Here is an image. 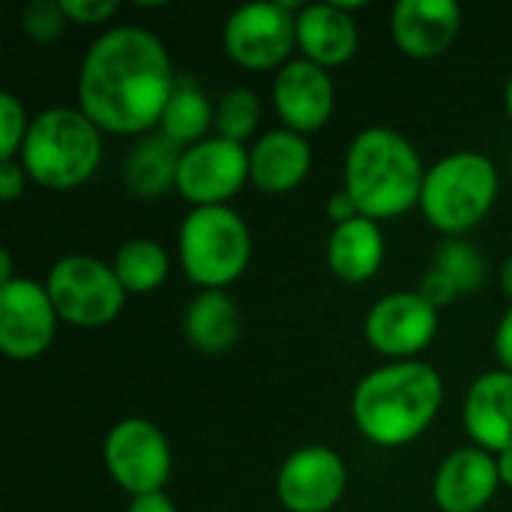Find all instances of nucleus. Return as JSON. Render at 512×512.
<instances>
[{
  "label": "nucleus",
  "instance_id": "obj_26",
  "mask_svg": "<svg viewBox=\"0 0 512 512\" xmlns=\"http://www.w3.org/2000/svg\"><path fill=\"white\" fill-rule=\"evenodd\" d=\"M435 270H441L459 294H474L483 288V279H486V264L480 258V252L465 243V240H447L441 249H438V258H435Z\"/></svg>",
  "mask_w": 512,
  "mask_h": 512
},
{
  "label": "nucleus",
  "instance_id": "obj_15",
  "mask_svg": "<svg viewBox=\"0 0 512 512\" xmlns=\"http://www.w3.org/2000/svg\"><path fill=\"white\" fill-rule=\"evenodd\" d=\"M501 486L498 459L480 447L456 450L435 477V504L444 512H480Z\"/></svg>",
  "mask_w": 512,
  "mask_h": 512
},
{
  "label": "nucleus",
  "instance_id": "obj_32",
  "mask_svg": "<svg viewBox=\"0 0 512 512\" xmlns=\"http://www.w3.org/2000/svg\"><path fill=\"white\" fill-rule=\"evenodd\" d=\"M327 216L333 219V225H345V222L357 219V216H360V210H357L354 198L342 189V192H336V195L327 201Z\"/></svg>",
  "mask_w": 512,
  "mask_h": 512
},
{
  "label": "nucleus",
  "instance_id": "obj_27",
  "mask_svg": "<svg viewBox=\"0 0 512 512\" xmlns=\"http://www.w3.org/2000/svg\"><path fill=\"white\" fill-rule=\"evenodd\" d=\"M66 21H69V18H66L60 0H57V3H54V0H33V3H27L24 12H21V27H24V33H27L30 39H36V42H54V39L63 33Z\"/></svg>",
  "mask_w": 512,
  "mask_h": 512
},
{
  "label": "nucleus",
  "instance_id": "obj_28",
  "mask_svg": "<svg viewBox=\"0 0 512 512\" xmlns=\"http://www.w3.org/2000/svg\"><path fill=\"white\" fill-rule=\"evenodd\" d=\"M0 126H3V132H0V162H9V159H15V153H21L27 129H30L27 111L12 93H0Z\"/></svg>",
  "mask_w": 512,
  "mask_h": 512
},
{
  "label": "nucleus",
  "instance_id": "obj_9",
  "mask_svg": "<svg viewBox=\"0 0 512 512\" xmlns=\"http://www.w3.org/2000/svg\"><path fill=\"white\" fill-rule=\"evenodd\" d=\"M105 465L120 489L132 498L162 492L171 477V447L147 420H123L105 438Z\"/></svg>",
  "mask_w": 512,
  "mask_h": 512
},
{
  "label": "nucleus",
  "instance_id": "obj_25",
  "mask_svg": "<svg viewBox=\"0 0 512 512\" xmlns=\"http://www.w3.org/2000/svg\"><path fill=\"white\" fill-rule=\"evenodd\" d=\"M258 114H261L258 96L249 87H234L216 105V117H213L216 135L225 138V141H237L240 144L243 138H249L255 132Z\"/></svg>",
  "mask_w": 512,
  "mask_h": 512
},
{
  "label": "nucleus",
  "instance_id": "obj_1",
  "mask_svg": "<svg viewBox=\"0 0 512 512\" xmlns=\"http://www.w3.org/2000/svg\"><path fill=\"white\" fill-rule=\"evenodd\" d=\"M177 87L168 48L141 27L105 30L78 75L81 111L105 132L138 135L162 123Z\"/></svg>",
  "mask_w": 512,
  "mask_h": 512
},
{
  "label": "nucleus",
  "instance_id": "obj_34",
  "mask_svg": "<svg viewBox=\"0 0 512 512\" xmlns=\"http://www.w3.org/2000/svg\"><path fill=\"white\" fill-rule=\"evenodd\" d=\"M129 512H177L171 498L165 492H150V495H138L132 498L129 504Z\"/></svg>",
  "mask_w": 512,
  "mask_h": 512
},
{
  "label": "nucleus",
  "instance_id": "obj_12",
  "mask_svg": "<svg viewBox=\"0 0 512 512\" xmlns=\"http://www.w3.org/2000/svg\"><path fill=\"white\" fill-rule=\"evenodd\" d=\"M348 471L336 450L312 444L288 456L276 492L288 512H330L345 495Z\"/></svg>",
  "mask_w": 512,
  "mask_h": 512
},
{
  "label": "nucleus",
  "instance_id": "obj_19",
  "mask_svg": "<svg viewBox=\"0 0 512 512\" xmlns=\"http://www.w3.org/2000/svg\"><path fill=\"white\" fill-rule=\"evenodd\" d=\"M309 168H312V147L294 129L267 132L249 153L252 183L270 195H285L297 189L306 180Z\"/></svg>",
  "mask_w": 512,
  "mask_h": 512
},
{
  "label": "nucleus",
  "instance_id": "obj_7",
  "mask_svg": "<svg viewBox=\"0 0 512 512\" xmlns=\"http://www.w3.org/2000/svg\"><path fill=\"white\" fill-rule=\"evenodd\" d=\"M45 288L57 315L78 327H102L114 321L126 303V288L114 267L90 255L60 258L51 267Z\"/></svg>",
  "mask_w": 512,
  "mask_h": 512
},
{
  "label": "nucleus",
  "instance_id": "obj_5",
  "mask_svg": "<svg viewBox=\"0 0 512 512\" xmlns=\"http://www.w3.org/2000/svg\"><path fill=\"white\" fill-rule=\"evenodd\" d=\"M498 195V171L492 159L462 150L450 153L426 171L420 210L444 234H465L477 228Z\"/></svg>",
  "mask_w": 512,
  "mask_h": 512
},
{
  "label": "nucleus",
  "instance_id": "obj_18",
  "mask_svg": "<svg viewBox=\"0 0 512 512\" xmlns=\"http://www.w3.org/2000/svg\"><path fill=\"white\" fill-rule=\"evenodd\" d=\"M297 45L318 66H342L360 48V30L339 3H312L297 12Z\"/></svg>",
  "mask_w": 512,
  "mask_h": 512
},
{
  "label": "nucleus",
  "instance_id": "obj_36",
  "mask_svg": "<svg viewBox=\"0 0 512 512\" xmlns=\"http://www.w3.org/2000/svg\"><path fill=\"white\" fill-rule=\"evenodd\" d=\"M15 276H12V261H9V252L3 249L0 252V285H6V282H12Z\"/></svg>",
  "mask_w": 512,
  "mask_h": 512
},
{
  "label": "nucleus",
  "instance_id": "obj_2",
  "mask_svg": "<svg viewBox=\"0 0 512 512\" xmlns=\"http://www.w3.org/2000/svg\"><path fill=\"white\" fill-rule=\"evenodd\" d=\"M444 402L441 375L414 360L369 372L354 390V423L378 447H405L426 432Z\"/></svg>",
  "mask_w": 512,
  "mask_h": 512
},
{
  "label": "nucleus",
  "instance_id": "obj_10",
  "mask_svg": "<svg viewBox=\"0 0 512 512\" xmlns=\"http://www.w3.org/2000/svg\"><path fill=\"white\" fill-rule=\"evenodd\" d=\"M252 180L249 153L237 141L204 138L183 150L177 171V192L198 207H225L243 183Z\"/></svg>",
  "mask_w": 512,
  "mask_h": 512
},
{
  "label": "nucleus",
  "instance_id": "obj_8",
  "mask_svg": "<svg viewBox=\"0 0 512 512\" xmlns=\"http://www.w3.org/2000/svg\"><path fill=\"white\" fill-rule=\"evenodd\" d=\"M297 3H249L228 15L222 42L243 69H282L297 45Z\"/></svg>",
  "mask_w": 512,
  "mask_h": 512
},
{
  "label": "nucleus",
  "instance_id": "obj_17",
  "mask_svg": "<svg viewBox=\"0 0 512 512\" xmlns=\"http://www.w3.org/2000/svg\"><path fill=\"white\" fill-rule=\"evenodd\" d=\"M465 429L486 453L512 450V372L480 375L465 399Z\"/></svg>",
  "mask_w": 512,
  "mask_h": 512
},
{
  "label": "nucleus",
  "instance_id": "obj_33",
  "mask_svg": "<svg viewBox=\"0 0 512 512\" xmlns=\"http://www.w3.org/2000/svg\"><path fill=\"white\" fill-rule=\"evenodd\" d=\"M495 354L504 366V372H512V309L501 318L495 333Z\"/></svg>",
  "mask_w": 512,
  "mask_h": 512
},
{
  "label": "nucleus",
  "instance_id": "obj_24",
  "mask_svg": "<svg viewBox=\"0 0 512 512\" xmlns=\"http://www.w3.org/2000/svg\"><path fill=\"white\" fill-rule=\"evenodd\" d=\"M114 273L126 294H150L168 276V252L156 240H129L114 255Z\"/></svg>",
  "mask_w": 512,
  "mask_h": 512
},
{
  "label": "nucleus",
  "instance_id": "obj_37",
  "mask_svg": "<svg viewBox=\"0 0 512 512\" xmlns=\"http://www.w3.org/2000/svg\"><path fill=\"white\" fill-rule=\"evenodd\" d=\"M501 282H504V294L512 300V258H507V264L501 270Z\"/></svg>",
  "mask_w": 512,
  "mask_h": 512
},
{
  "label": "nucleus",
  "instance_id": "obj_22",
  "mask_svg": "<svg viewBox=\"0 0 512 512\" xmlns=\"http://www.w3.org/2000/svg\"><path fill=\"white\" fill-rule=\"evenodd\" d=\"M183 150L165 135H150L126 159V186L138 198H159L171 186L177 189Z\"/></svg>",
  "mask_w": 512,
  "mask_h": 512
},
{
  "label": "nucleus",
  "instance_id": "obj_11",
  "mask_svg": "<svg viewBox=\"0 0 512 512\" xmlns=\"http://www.w3.org/2000/svg\"><path fill=\"white\" fill-rule=\"evenodd\" d=\"M57 318L48 288L33 279H12L0 285V351L6 357H39L54 339Z\"/></svg>",
  "mask_w": 512,
  "mask_h": 512
},
{
  "label": "nucleus",
  "instance_id": "obj_4",
  "mask_svg": "<svg viewBox=\"0 0 512 512\" xmlns=\"http://www.w3.org/2000/svg\"><path fill=\"white\" fill-rule=\"evenodd\" d=\"M102 159L99 126L81 108H48L30 120L21 165L45 189H72L90 180Z\"/></svg>",
  "mask_w": 512,
  "mask_h": 512
},
{
  "label": "nucleus",
  "instance_id": "obj_16",
  "mask_svg": "<svg viewBox=\"0 0 512 512\" xmlns=\"http://www.w3.org/2000/svg\"><path fill=\"white\" fill-rule=\"evenodd\" d=\"M393 39L417 60L444 54L462 24V9L453 0H399L393 9Z\"/></svg>",
  "mask_w": 512,
  "mask_h": 512
},
{
  "label": "nucleus",
  "instance_id": "obj_38",
  "mask_svg": "<svg viewBox=\"0 0 512 512\" xmlns=\"http://www.w3.org/2000/svg\"><path fill=\"white\" fill-rule=\"evenodd\" d=\"M507 111H510V117H512V78H510V84H507Z\"/></svg>",
  "mask_w": 512,
  "mask_h": 512
},
{
  "label": "nucleus",
  "instance_id": "obj_13",
  "mask_svg": "<svg viewBox=\"0 0 512 512\" xmlns=\"http://www.w3.org/2000/svg\"><path fill=\"white\" fill-rule=\"evenodd\" d=\"M438 333V309L417 291L381 297L366 315V339L384 357H414L432 345Z\"/></svg>",
  "mask_w": 512,
  "mask_h": 512
},
{
  "label": "nucleus",
  "instance_id": "obj_20",
  "mask_svg": "<svg viewBox=\"0 0 512 512\" xmlns=\"http://www.w3.org/2000/svg\"><path fill=\"white\" fill-rule=\"evenodd\" d=\"M327 264L345 282H366L384 264V234L378 222L357 216L336 225L327 243Z\"/></svg>",
  "mask_w": 512,
  "mask_h": 512
},
{
  "label": "nucleus",
  "instance_id": "obj_14",
  "mask_svg": "<svg viewBox=\"0 0 512 512\" xmlns=\"http://www.w3.org/2000/svg\"><path fill=\"white\" fill-rule=\"evenodd\" d=\"M273 102L285 126L303 135L318 132L330 120L336 90L324 66L312 60H291L273 81Z\"/></svg>",
  "mask_w": 512,
  "mask_h": 512
},
{
  "label": "nucleus",
  "instance_id": "obj_35",
  "mask_svg": "<svg viewBox=\"0 0 512 512\" xmlns=\"http://www.w3.org/2000/svg\"><path fill=\"white\" fill-rule=\"evenodd\" d=\"M498 474H501V483L512 489V450L498 456Z\"/></svg>",
  "mask_w": 512,
  "mask_h": 512
},
{
  "label": "nucleus",
  "instance_id": "obj_31",
  "mask_svg": "<svg viewBox=\"0 0 512 512\" xmlns=\"http://www.w3.org/2000/svg\"><path fill=\"white\" fill-rule=\"evenodd\" d=\"M24 192V165H18L15 159L0 162V198L9 204Z\"/></svg>",
  "mask_w": 512,
  "mask_h": 512
},
{
  "label": "nucleus",
  "instance_id": "obj_29",
  "mask_svg": "<svg viewBox=\"0 0 512 512\" xmlns=\"http://www.w3.org/2000/svg\"><path fill=\"white\" fill-rule=\"evenodd\" d=\"M60 6L75 24H105L120 9L117 0H60Z\"/></svg>",
  "mask_w": 512,
  "mask_h": 512
},
{
  "label": "nucleus",
  "instance_id": "obj_30",
  "mask_svg": "<svg viewBox=\"0 0 512 512\" xmlns=\"http://www.w3.org/2000/svg\"><path fill=\"white\" fill-rule=\"evenodd\" d=\"M429 306H435V309H441V306H447V303H453L456 297H459V291H456V285L441 273V270H429L426 276H423V282H420V291H417Z\"/></svg>",
  "mask_w": 512,
  "mask_h": 512
},
{
  "label": "nucleus",
  "instance_id": "obj_6",
  "mask_svg": "<svg viewBox=\"0 0 512 512\" xmlns=\"http://www.w3.org/2000/svg\"><path fill=\"white\" fill-rule=\"evenodd\" d=\"M177 240L186 276L204 291H222L240 279L252 258L249 228L231 207H195Z\"/></svg>",
  "mask_w": 512,
  "mask_h": 512
},
{
  "label": "nucleus",
  "instance_id": "obj_21",
  "mask_svg": "<svg viewBox=\"0 0 512 512\" xmlns=\"http://www.w3.org/2000/svg\"><path fill=\"white\" fill-rule=\"evenodd\" d=\"M186 339L204 354H222L240 339V309L225 291H201L183 315Z\"/></svg>",
  "mask_w": 512,
  "mask_h": 512
},
{
  "label": "nucleus",
  "instance_id": "obj_3",
  "mask_svg": "<svg viewBox=\"0 0 512 512\" xmlns=\"http://www.w3.org/2000/svg\"><path fill=\"white\" fill-rule=\"evenodd\" d=\"M423 162L414 144L384 126L360 132L345 156V192L354 198L360 216L396 219L420 204Z\"/></svg>",
  "mask_w": 512,
  "mask_h": 512
},
{
  "label": "nucleus",
  "instance_id": "obj_23",
  "mask_svg": "<svg viewBox=\"0 0 512 512\" xmlns=\"http://www.w3.org/2000/svg\"><path fill=\"white\" fill-rule=\"evenodd\" d=\"M213 117H216V111H213L210 99L204 96V90L195 81L183 78V81H177L159 126H162V135L171 138L174 144L192 147V144L204 141V132L210 129Z\"/></svg>",
  "mask_w": 512,
  "mask_h": 512
}]
</instances>
